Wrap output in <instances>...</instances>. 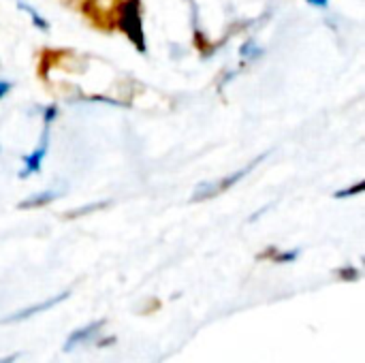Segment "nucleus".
<instances>
[{
  "label": "nucleus",
  "instance_id": "f3484780",
  "mask_svg": "<svg viewBox=\"0 0 365 363\" xmlns=\"http://www.w3.org/2000/svg\"><path fill=\"white\" fill-rule=\"evenodd\" d=\"M11 92V81H4V79H0V101L6 96Z\"/></svg>",
  "mask_w": 365,
  "mask_h": 363
},
{
  "label": "nucleus",
  "instance_id": "39448f33",
  "mask_svg": "<svg viewBox=\"0 0 365 363\" xmlns=\"http://www.w3.org/2000/svg\"><path fill=\"white\" fill-rule=\"evenodd\" d=\"M105 325H107V321H105V319H98V321H94V323H88V325H86V327H81V329H75V332L66 338V342H64L62 351H64V353H71L75 347H79V344H86V342L94 340V338L98 336V332H101Z\"/></svg>",
  "mask_w": 365,
  "mask_h": 363
},
{
  "label": "nucleus",
  "instance_id": "9b49d317",
  "mask_svg": "<svg viewBox=\"0 0 365 363\" xmlns=\"http://www.w3.org/2000/svg\"><path fill=\"white\" fill-rule=\"evenodd\" d=\"M364 190H365V182L364 180H359L355 186H349V188L336 190V193H334V199H351V197H357V195H361Z\"/></svg>",
  "mask_w": 365,
  "mask_h": 363
},
{
  "label": "nucleus",
  "instance_id": "f257e3e1",
  "mask_svg": "<svg viewBox=\"0 0 365 363\" xmlns=\"http://www.w3.org/2000/svg\"><path fill=\"white\" fill-rule=\"evenodd\" d=\"M113 26H118L128 41L135 45L139 53H148L143 17H141V0H122L113 13Z\"/></svg>",
  "mask_w": 365,
  "mask_h": 363
},
{
  "label": "nucleus",
  "instance_id": "6e6552de",
  "mask_svg": "<svg viewBox=\"0 0 365 363\" xmlns=\"http://www.w3.org/2000/svg\"><path fill=\"white\" fill-rule=\"evenodd\" d=\"M17 9H19V11H26V13L30 15L32 24H34L38 30H43V32H47V30H49V21H47V19H45V17H43L34 6H30V4H26V2H21V0H19V2H17Z\"/></svg>",
  "mask_w": 365,
  "mask_h": 363
},
{
  "label": "nucleus",
  "instance_id": "9d476101",
  "mask_svg": "<svg viewBox=\"0 0 365 363\" xmlns=\"http://www.w3.org/2000/svg\"><path fill=\"white\" fill-rule=\"evenodd\" d=\"M299 255H302V250L299 248H291V250H276V255L272 257V261L274 263H293V261H297L299 259Z\"/></svg>",
  "mask_w": 365,
  "mask_h": 363
},
{
  "label": "nucleus",
  "instance_id": "2eb2a0df",
  "mask_svg": "<svg viewBox=\"0 0 365 363\" xmlns=\"http://www.w3.org/2000/svg\"><path fill=\"white\" fill-rule=\"evenodd\" d=\"M276 250H278L276 246H269V248H265L261 255H257V259H259V261H272V257L276 255Z\"/></svg>",
  "mask_w": 365,
  "mask_h": 363
},
{
  "label": "nucleus",
  "instance_id": "f03ea898",
  "mask_svg": "<svg viewBox=\"0 0 365 363\" xmlns=\"http://www.w3.org/2000/svg\"><path fill=\"white\" fill-rule=\"evenodd\" d=\"M269 156V152H265V154H259L257 158H252L246 167H242V169H237V171H233V173H227V175H222V178H218V180H210V182H203V184H199L197 188H195V193H192V197H190V203H201V201H210V199H214V197H220L222 193H227V190H231L235 184H240L259 163H263L265 158Z\"/></svg>",
  "mask_w": 365,
  "mask_h": 363
},
{
  "label": "nucleus",
  "instance_id": "0eeeda50",
  "mask_svg": "<svg viewBox=\"0 0 365 363\" xmlns=\"http://www.w3.org/2000/svg\"><path fill=\"white\" fill-rule=\"evenodd\" d=\"M109 205H111V201L103 199V201H96V203H88V205H81V208H77V210H71V212H66V214H64V218H66V220H73V218H81V216L94 214V212H98V210H105V208H109Z\"/></svg>",
  "mask_w": 365,
  "mask_h": 363
},
{
  "label": "nucleus",
  "instance_id": "1a4fd4ad",
  "mask_svg": "<svg viewBox=\"0 0 365 363\" xmlns=\"http://www.w3.org/2000/svg\"><path fill=\"white\" fill-rule=\"evenodd\" d=\"M240 56H242V60L250 62V60H257V58H261V56H263V49L257 45V41H255V39H248V43H244V45H242V49H240Z\"/></svg>",
  "mask_w": 365,
  "mask_h": 363
},
{
  "label": "nucleus",
  "instance_id": "dca6fc26",
  "mask_svg": "<svg viewBox=\"0 0 365 363\" xmlns=\"http://www.w3.org/2000/svg\"><path fill=\"white\" fill-rule=\"evenodd\" d=\"M115 342H118V338H115V336H111V338H103V340H98V342H96V347H98V349H105V347H113Z\"/></svg>",
  "mask_w": 365,
  "mask_h": 363
},
{
  "label": "nucleus",
  "instance_id": "f8f14e48",
  "mask_svg": "<svg viewBox=\"0 0 365 363\" xmlns=\"http://www.w3.org/2000/svg\"><path fill=\"white\" fill-rule=\"evenodd\" d=\"M336 276H338L342 282H357V280L361 278V272H359L357 267H353V265H346V267H340V270L336 272Z\"/></svg>",
  "mask_w": 365,
  "mask_h": 363
},
{
  "label": "nucleus",
  "instance_id": "ddd939ff",
  "mask_svg": "<svg viewBox=\"0 0 365 363\" xmlns=\"http://www.w3.org/2000/svg\"><path fill=\"white\" fill-rule=\"evenodd\" d=\"M58 105H49V107H45V111H43V126H49L51 128V124H53V120L58 118Z\"/></svg>",
  "mask_w": 365,
  "mask_h": 363
},
{
  "label": "nucleus",
  "instance_id": "7ed1b4c3",
  "mask_svg": "<svg viewBox=\"0 0 365 363\" xmlns=\"http://www.w3.org/2000/svg\"><path fill=\"white\" fill-rule=\"evenodd\" d=\"M47 148H49V126H43V135H41L38 145L28 156H24V169L19 171V178L21 180L24 178H30L32 173H38L43 169V160H45Z\"/></svg>",
  "mask_w": 365,
  "mask_h": 363
},
{
  "label": "nucleus",
  "instance_id": "4468645a",
  "mask_svg": "<svg viewBox=\"0 0 365 363\" xmlns=\"http://www.w3.org/2000/svg\"><path fill=\"white\" fill-rule=\"evenodd\" d=\"M158 308H160V302H158V300H148V306H145V308H141V310H139V315L148 317V315L156 312Z\"/></svg>",
  "mask_w": 365,
  "mask_h": 363
},
{
  "label": "nucleus",
  "instance_id": "6ab92c4d",
  "mask_svg": "<svg viewBox=\"0 0 365 363\" xmlns=\"http://www.w3.org/2000/svg\"><path fill=\"white\" fill-rule=\"evenodd\" d=\"M17 359H19V353H11L9 357H2V359H0V363H15Z\"/></svg>",
  "mask_w": 365,
  "mask_h": 363
},
{
  "label": "nucleus",
  "instance_id": "20e7f679",
  "mask_svg": "<svg viewBox=\"0 0 365 363\" xmlns=\"http://www.w3.org/2000/svg\"><path fill=\"white\" fill-rule=\"evenodd\" d=\"M68 297H71V291H62L60 295H53V297H49L47 302H41V304L28 306V308H24V310H19V312L11 315V317H6V319H2L0 323H17V321H26V319H30V317H34V315H38V312H45V310H49V308L58 306L60 302H66Z\"/></svg>",
  "mask_w": 365,
  "mask_h": 363
},
{
  "label": "nucleus",
  "instance_id": "423d86ee",
  "mask_svg": "<svg viewBox=\"0 0 365 363\" xmlns=\"http://www.w3.org/2000/svg\"><path fill=\"white\" fill-rule=\"evenodd\" d=\"M62 193L60 190H53V188H47V190H41V193H34L26 199H21L17 203V210H36V208H45L49 203H53L56 199H60Z\"/></svg>",
  "mask_w": 365,
  "mask_h": 363
},
{
  "label": "nucleus",
  "instance_id": "a211bd4d",
  "mask_svg": "<svg viewBox=\"0 0 365 363\" xmlns=\"http://www.w3.org/2000/svg\"><path fill=\"white\" fill-rule=\"evenodd\" d=\"M308 4H312V6H319V9H327L329 6V0H306Z\"/></svg>",
  "mask_w": 365,
  "mask_h": 363
}]
</instances>
